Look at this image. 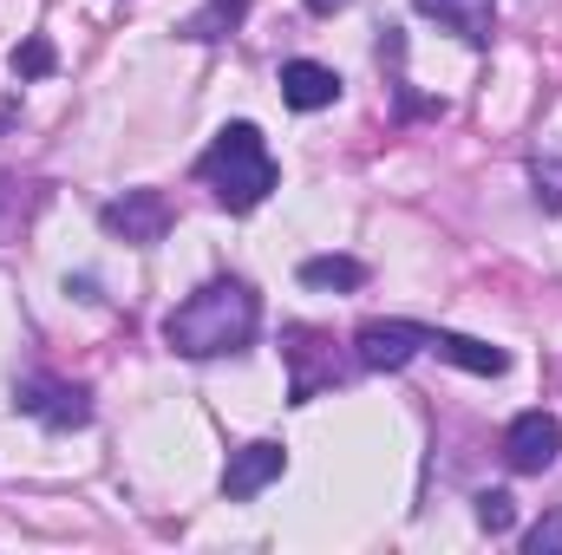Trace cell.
<instances>
[{
	"mask_svg": "<svg viewBox=\"0 0 562 555\" xmlns=\"http://www.w3.org/2000/svg\"><path fill=\"white\" fill-rule=\"evenodd\" d=\"M256 333H262V294L243 275L203 281L164 314V347L177 360H229V353H249Z\"/></svg>",
	"mask_w": 562,
	"mask_h": 555,
	"instance_id": "obj_1",
	"label": "cell"
},
{
	"mask_svg": "<svg viewBox=\"0 0 562 555\" xmlns=\"http://www.w3.org/2000/svg\"><path fill=\"white\" fill-rule=\"evenodd\" d=\"M196 177L210 183V196L229 209V216H249V209H262L269 196H276L281 170H276V150L269 138L249 125V118H236V125H223L210 150L196 157Z\"/></svg>",
	"mask_w": 562,
	"mask_h": 555,
	"instance_id": "obj_2",
	"label": "cell"
},
{
	"mask_svg": "<svg viewBox=\"0 0 562 555\" xmlns=\"http://www.w3.org/2000/svg\"><path fill=\"white\" fill-rule=\"evenodd\" d=\"M281 360H288V406H314L327 386H340L347 373H360V360H340L327 327L288 320L281 327Z\"/></svg>",
	"mask_w": 562,
	"mask_h": 555,
	"instance_id": "obj_3",
	"label": "cell"
},
{
	"mask_svg": "<svg viewBox=\"0 0 562 555\" xmlns=\"http://www.w3.org/2000/svg\"><path fill=\"white\" fill-rule=\"evenodd\" d=\"M13 412L40 418L46 431H79V424H92V393L59 380V373H20L13 380Z\"/></svg>",
	"mask_w": 562,
	"mask_h": 555,
	"instance_id": "obj_4",
	"label": "cell"
},
{
	"mask_svg": "<svg viewBox=\"0 0 562 555\" xmlns=\"http://www.w3.org/2000/svg\"><path fill=\"white\" fill-rule=\"evenodd\" d=\"M419 353H431V327H419V320H360L353 327L360 373H406Z\"/></svg>",
	"mask_w": 562,
	"mask_h": 555,
	"instance_id": "obj_5",
	"label": "cell"
},
{
	"mask_svg": "<svg viewBox=\"0 0 562 555\" xmlns=\"http://www.w3.org/2000/svg\"><path fill=\"white\" fill-rule=\"evenodd\" d=\"M170 223H177V209H170L164 190H125V196H112V203L99 209V229L119 236L125 249H157V242L170 236Z\"/></svg>",
	"mask_w": 562,
	"mask_h": 555,
	"instance_id": "obj_6",
	"label": "cell"
},
{
	"mask_svg": "<svg viewBox=\"0 0 562 555\" xmlns=\"http://www.w3.org/2000/svg\"><path fill=\"white\" fill-rule=\"evenodd\" d=\"M562 457V418L557 412H517L504 424V464L517 471V477H543L550 464Z\"/></svg>",
	"mask_w": 562,
	"mask_h": 555,
	"instance_id": "obj_7",
	"label": "cell"
},
{
	"mask_svg": "<svg viewBox=\"0 0 562 555\" xmlns=\"http://www.w3.org/2000/svg\"><path fill=\"white\" fill-rule=\"evenodd\" d=\"M281 471H288V444H281V438H249V444H236L229 464H223V497H229V503H249V497H262V490L276 484Z\"/></svg>",
	"mask_w": 562,
	"mask_h": 555,
	"instance_id": "obj_8",
	"label": "cell"
},
{
	"mask_svg": "<svg viewBox=\"0 0 562 555\" xmlns=\"http://www.w3.org/2000/svg\"><path fill=\"white\" fill-rule=\"evenodd\" d=\"M340 92H347V86H340L334 66H321V59H281V99H288L294 112H327Z\"/></svg>",
	"mask_w": 562,
	"mask_h": 555,
	"instance_id": "obj_9",
	"label": "cell"
},
{
	"mask_svg": "<svg viewBox=\"0 0 562 555\" xmlns=\"http://www.w3.org/2000/svg\"><path fill=\"white\" fill-rule=\"evenodd\" d=\"M425 20H438V26H451L464 46H491V20H497V0H413Z\"/></svg>",
	"mask_w": 562,
	"mask_h": 555,
	"instance_id": "obj_10",
	"label": "cell"
},
{
	"mask_svg": "<svg viewBox=\"0 0 562 555\" xmlns=\"http://www.w3.org/2000/svg\"><path fill=\"white\" fill-rule=\"evenodd\" d=\"M431 353L451 360V366H464V373H477V380H504V373H510V353L491 347V340H471V333H445V327H431Z\"/></svg>",
	"mask_w": 562,
	"mask_h": 555,
	"instance_id": "obj_11",
	"label": "cell"
},
{
	"mask_svg": "<svg viewBox=\"0 0 562 555\" xmlns=\"http://www.w3.org/2000/svg\"><path fill=\"white\" fill-rule=\"evenodd\" d=\"M243 13H249V0H203L177 33H183V39H196V46H216V39H229V33L243 26Z\"/></svg>",
	"mask_w": 562,
	"mask_h": 555,
	"instance_id": "obj_12",
	"label": "cell"
},
{
	"mask_svg": "<svg viewBox=\"0 0 562 555\" xmlns=\"http://www.w3.org/2000/svg\"><path fill=\"white\" fill-rule=\"evenodd\" d=\"M301 287H327V294H353V287H367V262H353V256H307L301 269Z\"/></svg>",
	"mask_w": 562,
	"mask_h": 555,
	"instance_id": "obj_13",
	"label": "cell"
},
{
	"mask_svg": "<svg viewBox=\"0 0 562 555\" xmlns=\"http://www.w3.org/2000/svg\"><path fill=\"white\" fill-rule=\"evenodd\" d=\"M530 190H537V203L562 216V144H543L537 157H530Z\"/></svg>",
	"mask_w": 562,
	"mask_h": 555,
	"instance_id": "obj_14",
	"label": "cell"
},
{
	"mask_svg": "<svg viewBox=\"0 0 562 555\" xmlns=\"http://www.w3.org/2000/svg\"><path fill=\"white\" fill-rule=\"evenodd\" d=\"M59 66V53H53V39L46 33H33V39H20L13 46V79H46Z\"/></svg>",
	"mask_w": 562,
	"mask_h": 555,
	"instance_id": "obj_15",
	"label": "cell"
},
{
	"mask_svg": "<svg viewBox=\"0 0 562 555\" xmlns=\"http://www.w3.org/2000/svg\"><path fill=\"white\" fill-rule=\"evenodd\" d=\"M477 530H484V536H510V530H517L510 490H484V497H477Z\"/></svg>",
	"mask_w": 562,
	"mask_h": 555,
	"instance_id": "obj_16",
	"label": "cell"
},
{
	"mask_svg": "<svg viewBox=\"0 0 562 555\" xmlns=\"http://www.w3.org/2000/svg\"><path fill=\"white\" fill-rule=\"evenodd\" d=\"M524 550H530V555H562V510H543V517L530 523Z\"/></svg>",
	"mask_w": 562,
	"mask_h": 555,
	"instance_id": "obj_17",
	"label": "cell"
},
{
	"mask_svg": "<svg viewBox=\"0 0 562 555\" xmlns=\"http://www.w3.org/2000/svg\"><path fill=\"white\" fill-rule=\"evenodd\" d=\"M66 294H79V301H105V294H99V281H92V275H66Z\"/></svg>",
	"mask_w": 562,
	"mask_h": 555,
	"instance_id": "obj_18",
	"label": "cell"
},
{
	"mask_svg": "<svg viewBox=\"0 0 562 555\" xmlns=\"http://www.w3.org/2000/svg\"><path fill=\"white\" fill-rule=\"evenodd\" d=\"M301 7H307V13H321V20H334V13H340V7H353V0H301Z\"/></svg>",
	"mask_w": 562,
	"mask_h": 555,
	"instance_id": "obj_19",
	"label": "cell"
},
{
	"mask_svg": "<svg viewBox=\"0 0 562 555\" xmlns=\"http://www.w3.org/2000/svg\"><path fill=\"white\" fill-rule=\"evenodd\" d=\"M7 203H13V177L0 170V209H7Z\"/></svg>",
	"mask_w": 562,
	"mask_h": 555,
	"instance_id": "obj_20",
	"label": "cell"
}]
</instances>
